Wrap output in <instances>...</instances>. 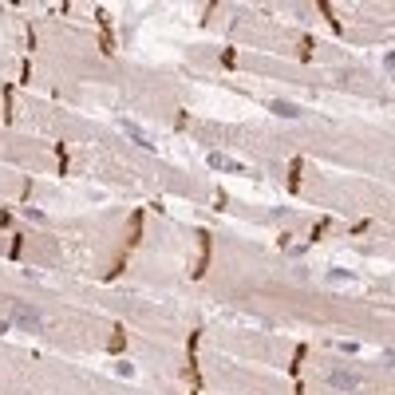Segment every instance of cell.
<instances>
[{
	"label": "cell",
	"mask_w": 395,
	"mask_h": 395,
	"mask_svg": "<svg viewBox=\"0 0 395 395\" xmlns=\"http://www.w3.org/2000/svg\"><path fill=\"white\" fill-rule=\"evenodd\" d=\"M328 383H332V387H340V392H356V376H344V372H336V376H328Z\"/></svg>",
	"instance_id": "obj_1"
}]
</instances>
